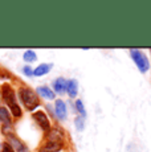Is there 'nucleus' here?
Wrapping results in <instances>:
<instances>
[{
	"mask_svg": "<svg viewBox=\"0 0 151 152\" xmlns=\"http://www.w3.org/2000/svg\"><path fill=\"white\" fill-rule=\"evenodd\" d=\"M64 147V135L59 130L52 131L40 152H60Z\"/></svg>",
	"mask_w": 151,
	"mask_h": 152,
	"instance_id": "obj_1",
	"label": "nucleus"
},
{
	"mask_svg": "<svg viewBox=\"0 0 151 152\" xmlns=\"http://www.w3.org/2000/svg\"><path fill=\"white\" fill-rule=\"evenodd\" d=\"M1 95H3V99L4 102L7 103V106L10 107V110L12 111V115L13 116H20L21 115V109L19 107L16 102V97H15V91L10 86V85H3L1 87Z\"/></svg>",
	"mask_w": 151,
	"mask_h": 152,
	"instance_id": "obj_2",
	"label": "nucleus"
},
{
	"mask_svg": "<svg viewBox=\"0 0 151 152\" xmlns=\"http://www.w3.org/2000/svg\"><path fill=\"white\" fill-rule=\"evenodd\" d=\"M19 97L20 101L23 102V104L28 110H34L39 106V97L36 95V93L33 90L28 89V87H21L19 90Z\"/></svg>",
	"mask_w": 151,
	"mask_h": 152,
	"instance_id": "obj_3",
	"label": "nucleus"
},
{
	"mask_svg": "<svg viewBox=\"0 0 151 152\" xmlns=\"http://www.w3.org/2000/svg\"><path fill=\"white\" fill-rule=\"evenodd\" d=\"M130 56H131L133 61L135 62V65L138 66V69L142 73H146L150 69V62L147 60L146 54H143L141 50H136V49H130Z\"/></svg>",
	"mask_w": 151,
	"mask_h": 152,
	"instance_id": "obj_4",
	"label": "nucleus"
},
{
	"mask_svg": "<svg viewBox=\"0 0 151 152\" xmlns=\"http://www.w3.org/2000/svg\"><path fill=\"white\" fill-rule=\"evenodd\" d=\"M33 119H34V122L40 126V128H43L44 131H48L49 128H51L49 119L44 114V111H36V113L33 114Z\"/></svg>",
	"mask_w": 151,
	"mask_h": 152,
	"instance_id": "obj_5",
	"label": "nucleus"
},
{
	"mask_svg": "<svg viewBox=\"0 0 151 152\" xmlns=\"http://www.w3.org/2000/svg\"><path fill=\"white\" fill-rule=\"evenodd\" d=\"M56 114L60 119H65L66 118V104L64 101L57 99L56 101Z\"/></svg>",
	"mask_w": 151,
	"mask_h": 152,
	"instance_id": "obj_6",
	"label": "nucleus"
},
{
	"mask_svg": "<svg viewBox=\"0 0 151 152\" xmlns=\"http://www.w3.org/2000/svg\"><path fill=\"white\" fill-rule=\"evenodd\" d=\"M52 69V64H43V65H39L36 69L33 70V75L36 77H40V75H44L49 70Z\"/></svg>",
	"mask_w": 151,
	"mask_h": 152,
	"instance_id": "obj_7",
	"label": "nucleus"
},
{
	"mask_svg": "<svg viewBox=\"0 0 151 152\" xmlns=\"http://www.w3.org/2000/svg\"><path fill=\"white\" fill-rule=\"evenodd\" d=\"M77 81L76 80H70L68 83H66V91H68V94L70 95L72 98H74L76 95H77V91H78V89H77Z\"/></svg>",
	"mask_w": 151,
	"mask_h": 152,
	"instance_id": "obj_8",
	"label": "nucleus"
},
{
	"mask_svg": "<svg viewBox=\"0 0 151 152\" xmlns=\"http://www.w3.org/2000/svg\"><path fill=\"white\" fill-rule=\"evenodd\" d=\"M37 93H39L41 97H44L45 99H53L54 98V93L52 91L49 87H46V86L39 87V89H37Z\"/></svg>",
	"mask_w": 151,
	"mask_h": 152,
	"instance_id": "obj_9",
	"label": "nucleus"
},
{
	"mask_svg": "<svg viewBox=\"0 0 151 152\" xmlns=\"http://www.w3.org/2000/svg\"><path fill=\"white\" fill-rule=\"evenodd\" d=\"M66 81L64 78H59V80L54 81V91L57 93H64L66 90Z\"/></svg>",
	"mask_w": 151,
	"mask_h": 152,
	"instance_id": "obj_10",
	"label": "nucleus"
},
{
	"mask_svg": "<svg viewBox=\"0 0 151 152\" xmlns=\"http://www.w3.org/2000/svg\"><path fill=\"white\" fill-rule=\"evenodd\" d=\"M0 121L3 122V123H10L11 122V116L10 114H8V111L4 109V107H0Z\"/></svg>",
	"mask_w": 151,
	"mask_h": 152,
	"instance_id": "obj_11",
	"label": "nucleus"
},
{
	"mask_svg": "<svg viewBox=\"0 0 151 152\" xmlns=\"http://www.w3.org/2000/svg\"><path fill=\"white\" fill-rule=\"evenodd\" d=\"M36 53L33 50H27L24 53V61H27V62H33V61H36Z\"/></svg>",
	"mask_w": 151,
	"mask_h": 152,
	"instance_id": "obj_12",
	"label": "nucleus"
},
{
	"mask_svg": "<svg viewBox=\"0 0 151 152\" xmlns=\"http://www.w3.org/2000/svg\"><path fill=\"white\" fill-rule=\"evenodd\" d=\"M12 142H13V144H12L13 150H15V148H19V150H17L19 152H28V151H27V148H25L24 145H23L21 143L19 142V140H16L15 138H13V139H12Z\"/></svg>",
	"mask_w": 151,
	"mask_h": 152,
	"instance_id": "obj_13",
	"label": "nucleus"
},
{
	"mask_svg": "<svg viewBox=\"0 0 151 152\" xmlns=\"http://www.w3.org/2000/svg\"><path fill=\"white\" fill-rule=\"evenodd\" d=\"M74 123H76V127L78 128V131H82L84 130V118H82V116H77V118H76V121H74Z\"/></svg>",
	"mask_w": 151,
	"mask_h": 152,
	"instance_id": "obj_14",
	"label": "nucleus"
},
{
	"mask_svg": "<svg viewBox=\"0 0 151 152\" xmlns=\"http://www.w3.org/2000/svg\"><path fill=\"white\" fill-rule=\"evenodd\" d=\"M76 107H77V110L80 111L82 116L86 115V111H85V109H84V104H82V102H81L80 99H78V101H76Z\"/></svg>",
	"mask_w": 151,
	"mask_h": 152,
	"instance_id": "obj_15",
	"label": "nucleus"
},
{
	"mask_svg": "<svg viewBox=\"0 0 151 152\" xmlns=\"http://www.w3.org/2000/svg\"><path fill=\"white\" fill-rule=\"evenodd\" d=\"M1 152H15L13 151V147L10 144V143H3V145H1Z\"/></svg>",
	"mask_w": 151,
	"mask_h": 152,
	"instance_id": "obj_16",
	"label": "nucleus"
},
{
	"mask_svg": "<svg viewBox=\"0 0 151 152\" xmlns=\"http://www.w3.org/2000/svg\"><path fill=\"white\" fill-rule=\"evenodd\" d=\"M23 70H24V73H25L27 75H33V70H32L29 66H25V68L23 69Z\"/></svg>",
	"mask_w": 151,
	"mask_h": 152,
	"instance_id": "obj_17",
	"label": "nucleus"
}]
</instances>
